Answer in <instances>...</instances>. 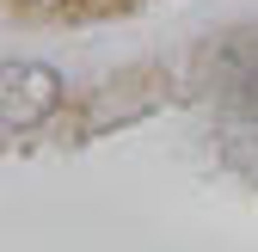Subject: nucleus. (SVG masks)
<instances>
[{"mask_svg":"<svg viewBox=\"0 0 258 252\" xmlns=\"http://www.w3.org/2000/svg\"><path fill=\"white\" fill-rule=\"evenodd\" d=\"M55 99H61L55 68H43V61H13V68H0V123H37Z\"/></svg>","mask_w":258,"mask_h":252,"instance_id":"f257e3e1","label":"nucleus"}]
</instances>
